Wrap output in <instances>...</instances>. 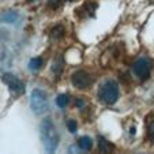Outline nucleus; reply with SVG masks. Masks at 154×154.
Masks as SVG:
<instances>
[{
    "label": "nucleus",
    "mask_w": 154,
    "mask_h": 154,
    "mask_svg": "<svg viewBox=\"0 0 154 154\" xmlns=\"http://www.w3.org/2000/svg\"><path fill=\"white\" fill-rule=\"evenodd\" d=\"M40 135L44 143V147L48 153L56 151L59 146V134L55 124L51 119H45L40 125Z\"/></svg>",
    "instance_id": "1"
},
{
    "label": "nucleus",
    "mask_w": 154,
    "mask_h": 154,
    "mask_svg": "<svg viewBox=\"0 0 154 154\" xmlns=\"http://www.w3.org/2000/svg\"><path fill=\"white\" fill-rule=\"evenodd\" d=\"M119 85L112 79L105 81L98 89V98L106 105L115 104L119 100Z\"/></svg>",
    "instance_id": "2"
},
{
    "label": "nucleus",
    "mask_w": 154,
    "mask_h": 154,
    "mask_svg": "<svg viewBox=\"0 0 154 154\" xmlns=\"http://www.w3.org/2000/svg\"><path fill=\"white\" fill-rule=\"evenodd\" d=\"M30 106L35 115H42L48 109V97L47 93L41 89H34L30 94Z\"/></svg>",
    "instance_id": "3"
},
{
    "label": "nucleus",
    "mask_w": 154,
    "mask_h": 154,
    "mask_svg": "<svg viewBox=\"0 0 154 154\" xmlns=\"http://www.w3.org/2000/svg\"><path fill=\"white\" fill-rule=\"evenodd\" d=\"M132 72L135 74L137 78L142 79V81H146L151 74V63L146 57L137 59V60L134 61V64H132Z\"/></svg>",
    "instance_id": "4"
},
{
    "label": "nucleus",
    "mask_w": 154,
    "mask_h": 154,
    "mask_svg": "<svg viewBox=\"0 0 154 154\" xmlns=\"http://www.w3.org/2000/svg\"><path fill=\"white\" fill-rule=\"evenodd\" d=\"M71 82H72L74 87L76 89H81V90H85L87 87H90L93 85V78L87 71L85 70H78L72 74L71 76Z\"/></svg>",
    "instance_id": "5"
},
{
    "label": "nucleus",
    "mask_w": 154,
    "mask_h": 154,
    "mask_svg": "<svg viewBox=\"0 0 154 154\" xmlns=\"http://www.w3.org/2000/svg\"><path fill=\"white\" fill-rule=\"evenodd\" d=\"M2 81L10 87V90L14 91V93H23L25 91V83L20 81L18 76H15L14 74L6 72L2 75Z\"/></svg>",
    "instance_id": "6"
},
{
    "label": "nucleus",
    "mask_w": 154,
    "mask_h": 154,
    "mask_svg": "<svg viewBox=\"0 0 154 154\" xmlns=\"http://www.w3.org/2000/svg\"><path fill=\"white\" fill-rule=\"evenodd\" d=\"M18 18H19L18 12H15V11H7L6 14L2 15L0 20H2V22H6V23H12V22H17Z\"/></svg>",
    "instance_id": "7"
},
{
    "label": "nucleus",
    "mask_w": 154,
    "mask_h": 154,
    "mask_svg": "<svg viewBox=\"0 0 154 154\" xmlns=\"http://www.w3.org/2000/svg\"><path fill=\"white\" fill-rule=\"evenodd\" d=\"M78 146L82 149V150L87 151L93 147V140H91V138H89V137H82V138H79V140H78Z\"/></svg>",
    "instance_id": "8"
},
{
    "label": "nucleus",
    "mask_w": 154,
    "mask_h": 154,
    "mask_svg": "<svg viewBox=\"0 0 154 154\" xmlns=\"http://www.w3.org/2000/svg\"><path fill=\"white\" fill-rule=\"evenodd\" d=\"M98 149L101 153H109L112 150V145L104 137H98Z\"/></svg>",
    "instance_id": "9"
},
{
    "label": "nucleus",
    "mask_w": 154,
    "mask_h": 154,
    "mask_svg": "<svg viewBox=\"0 0 154 154\" xmlns=\"http://www.w3.org/2000/svg\"><path fill=\"white\" fill-rule=\"evenodd\" d=\"M61 71H63V59L57 57V59H55V61L52 64V72L56 76H59L61 74Z\"/></svg>",
    "instance_id": "10"
},
{
    "label": "nucleus",
    "mask_w": 154,
    "mask_h": 154,
    "mask_svg": "<svg viewBox=\"0 0 154 154\" xmlns=\"http://www.w3.org/2000/svg\"><path fill=\"white\" fill-rule=\"evenodd\" d=\"M44 64V60L41 57H34L29 61V70L30 71H38Z\"/></svg>",
    "instance_id": "11"
},
{
    "label": "nucleus",
    "mask_w": 154,
    "mask_h": 154,
    "mask_svg": "<svg viewBox=\"0 0 154 154\" xmlns=\"http://www.w3.org/2000/svg\"><path fill=\"white\" fill-rule=\"evenodd\" d=\"M64 33H66L64 27L61 26V25H57L56 27H53L52 29V37L56 38V40H60V38L64 37Z\"/></svg>",
    "instance_id": "12"
},
{
    "label": "nucleus",
    "mask_w": 154,
    "mask_h": 154,
    "mask_svg": "<svg viewBox=\"0 0 154 154\" xmlns=\"http://www.w3.org/2000/svg\"><path fill=\"white\" fill-rule=\"evenodd\" d=\"M68 102H70V98H68L67 94H60V96L56 98V105H57L59 108H66L68 105Z\"/></svg>",
    "instance_id": "13"
},
{
    "label": "nucleus",
    "mask_w": 154,
    "mask_h": 154,
    "mask_svg": "<svg viewBox=\"0 0 154 154\" xmlns=\"http://www.w3.org/2000/svg\"><path fill=\"white\" fill-rule=\"evenodd\" d=\"M67 128H68V131H70L71 134H74V132H76V130H78V124H76L75 120H68Z\"/></svg>",
    "instance_id": "14"
},
{
    "label": "nucleus",
    "mask_w": 154,
    "mask_h": 154,
    "mask_svg": "<svg viewBox=\"0 0 154 154\" xmlns=\"http://www.w3.org/2000/svg\"><path fill=\"white\" fill-rule=\"evenodd\" d=\"M147 134H149V138H150V140L154 143V120L150 123V125H149Z\"/></svg>",
    "instance_id": "15"
},
{
    "label": "nucleus",
    "mask_w": 154,
    "mask_h": 154,
    "mask_svg": "<svg viewBox=\"0 0 154 154\" xmlns=\"http://www.w3.org/2000/svg\"><path fill=\"white\" fill-rule=\"evenodd\" d=\"M49 6L52 8H57L60 6V0H49Z\"/></svg>",
    "instance_id": "16"
},
{
    "label": "nucleus",
    "mask_w": 154,
    "mask_h": 154,
    "mask_svg": "<svg viewBox=\"0 0 154 154\" xmlns=\"http://www.w3.org/2000/svg\"><path fill=\"white\" fill-rule=\"evenodd\" d=\"M75 104H76V106H78V108H83L85 106V101H83V100H81V98L76 100Z\"/></svg>",
    "instance_id": "17"
},
{
    "label": "nucleus",
    "mask_w": 154,
    "mask_h": 154,
    "mask_svg": "<svg viewBox=\"0 0 154 154\" xmlns=\"http://www.w3.org/2000/svg\"><path fill=\"white\" fill-rule=\"evenodd\" d=\"M0 37H2V32H0Z\"/></svg>",
    "instance_id": "18"
},
{
    "label": "nucleus",
    "mask_w": 154,
    "mask_h": 154,
    "mask_svg": "<svg viewBox=\"0 0 154 154\" xmlns=\"http://www.w3.org/2000/svg\"><path fill=\"white\" fill-rule=\"evenodd\" d=\"M70 2H72V0H70Z\"/></svg>",
    "instance_id": "19"
}]
</instances>
